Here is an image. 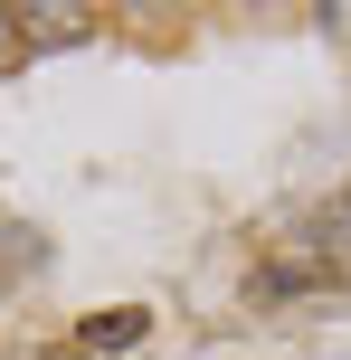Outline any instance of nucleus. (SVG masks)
Masks as SVG:
<instances>
[{
  "label": "nucleus",
  "instance_id": "1",
  "mask_svg": "<svg viewBox=\"0 0 351 360\" xmlns=\"http://www.w3.org/2000/svg\"><path fill=\"white\" fill-rule=\"evenodd\" d=\"M143 342H152V313L143 304H105V313L76 323V351H86V360H124V351H143Z\"/></svg>",
  "mask_w": 351,
  "mask_h": 360
},
{
  "label": "nucleus",
  "instance_id": "2",
  "mask_svg": "<svg viewBox=\"0 0 351 360\" xmlns=\"http://www.w3.org/2000/svg\"><path fill=\"white\" fill-rule=\"evenodd\" d=\"M76 38H95V10L86 0H29V10H19V48H76Z\"/></svg>",
  "mask_w": 351,
  "mask_h": 360
},
{
  "label": "nucleus",
  "instance_id": "3",
  "mask_svg": "<svg viewBox=\"0 0 351 360\" xmlns=\"http://www.w3.org/2000/svg\"><path fill=\"white\" fill-rule=\"evenodd\" d=\"M19 57H29L19 48V10H0V67H19Z\"/></svg>",
  "mask_w": 351,
  "mask_h": 360
},
{
  "label": "nucleus",
  "instance_id": "4",
  "mask_svg": "<svg viewBox=\"0 0 351 360\" xmlns=\"http://www.w3.org/2000/svg\"><path fill=\"white\" fill-rule=\"evenodd\" d=\"M38 360H86V351H76V342H57V351H38Z\"/></svg>",
  "mask_w": 351,
  "mask_h": 360
}]
</instances>
